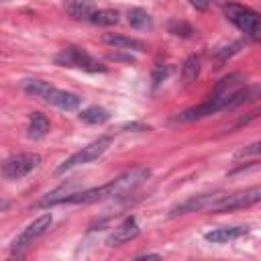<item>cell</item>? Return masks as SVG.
Segmentation results:
<instances>
[{
	"mask_svg": "<svg viewBox=\"0 0 261 261\" xmlns=\"http://www.w3.org/2000/svg\"><path fill=\"white\" fill-rule=\"evenodd\" d=\"M149 177H151V169L147 165H135V167L122 171L120 175H116L112 181H108L104 186L88 188V190L69 194L67 200H65V204H92V202L106 200V198L126 196L130 192H135L139 186H143Z\"/></svg>",
	"mask_w": 261,
	"mask_h": 261,
	"instance_id": "6da1fadb",
	"label": "cell"
},
{
	"mask_svg": "<svg viewBox=\"0 0 261 261\" xmlns=\"http://www.w3.org/2000/svg\"><path fill=\"white\" fill-rule=\"evenodd\" d=\"M20 88L29 96L39 98L45 104H51V106H55L59 110H75L82 104V96H77L73 92H67V90H61V88H55L53 84H49L45 80L27 77V80L20 82Z\"/></svg>",
	"mask_w": 261,
	"mask_h": 261,
	"instance_id": "7a4b0ae2",
	"label": "cell"
},
{
	"mask_svg": "<svg viewBox=\"0 0 261 261\" xmlns=\"http://www.w3.org/2000/svg\"><path fill=\"white\" fill-rule=\"evenodd\" d=\"M53 61L61 67H75L82 71H90V73H98V71H106V65H102L98 59H94L84 47L77 45H69L65 49H61Z\"/></svg>",
	"mask_w": 261,
	"mask_h": 261,
	"instance_id": "3957f363",
	"label": "cell"
},
{
	"mask_svg": "<svg viewBox=\"0 0 261 261\" xmlns=\"http://www.w3.org/2000/svg\"><path fill=\"white\" fill-rule=\"evenodd\" d=\"M261 198V188L259 186H253L249 190H243V192H234V194H226V196H218L208 204V212H214V214H220V212H232V210H239V208H249L253 204H257Z\"/></svg>",
	"mask_w": 261,
	"mask_h": 261,
	"instance_id": "277c9868",
	"label": "cell"
},
{
	"mask_svg": "<svg viewBox=\"0 0 261 261\" xmlns=\"http://www.w3.org/2000/svg\"><path fill=\"white\" fill-rule=\"evenodd\" d=\"M224 14L245 35H249L251 39H259V35H261V18L253 8L237 4V2H228L224 6Z\"/></svg>",
	"mask_w": 261,
	"mask_h": 261,
	"instance_id": "5b68a950",
	"label": "cell"
},
{
	"mask_svg": "<svg viewBox=\"0 0 261 261\" xmlns=\"http://www.w3.org/2000/svg\"><path fill=\"white\" fill-rule=\"evenodd\" d=\"M110 143H112L110 137H100V139L92 141L90 145H86V147H82L80 151H75L73 155H69L61 165H57L55 175H61V173H65V171H71V169H75V167H80V165H86V163L98 159V157L110 147Z\"/></svg>",
	"mask_w": 261,
	"mask_h": 261,
	"instance_id": "8992f818",
	"label": "cell"
},
{
	"mask_svg": "<svg viewBox=\"0 0 261 261\" xmlns=\"http://www.w3.org/2000/svg\"><path fill=\"white\" fill-rule=\"evenodd\" d=\"M41 163V155L39 153H16L6 157L0 163V173L4 179H22L24 175H29L33 169H37V165Z\"/></svg>",
	"mask_w": 261,
	"mask_h": 261,
	"instance_id": "52a82bcc",
	"label": "cell"
},
{
	"mask_svg": "<svg viewBox=\"0 0 261 261\" xmlns=\"http://www.w3.org/2000/svg\"><path fill=\"white\" fill-rule=\"evenodd\" d=\"M51 222H53V216L49 212H45V214L37 216L31 224H27V228H22V232L12 241V255H20L29 245H33V241L43 237L49 230Z\"/></svg>",
	"mask_w": 261,
	"mask_h": 261,
	"instance_id": "ba28073f",
	"label": "cell"
},
{
	"mask_svg": "<svg viewBox=\"0 0 261 261\" xmlns=\"http://www.w3.org/2000/svg\"><path fill=\"white\" fill-rule=\"evenodd\" d=\"M139 234V224H137V218L135 216H126L106 239V245L108 247H118L122 243H128L133 241L135 237Z\"/></svg>",
	"mask_w": 261,
	"mask_h": 261,
	"instance_id": "9c48e42d",
	"label": "cell"
},
{
	"mask_svg": "<svg viewBox=\"0 0 261 261\" xmlns=\"http://www.w3.org/2000/svg\"><path fill=\"white\" fill-rule=\"evenodd\" d=\"M216 198V194H198V196H190L188 200L175 204L169 210V216H177V214H188V212H198V210H206L208 204Z\"/></svg>",
	"mask_w": 261,
	"mask_h": 261,
	"instance_id": "30bf717a",
	"label": "cell"
},
{
	"mask_svg": "<svg viewBox=\"0 0 261 261\" xmlns=\"http://www.w3.org/2000/svg\"><path fill=\"white\" fill-rule=\"evenodd\" d=\"M100 41L110 45V47H114V49H122V51H145V43L141 39L118 35V33H104L100 37Z\"/></svg>",
	"mask_w": 261,
	"mask_h": 261,
	"instance_id": "8fae6325",
	"label": "cell"
},
{
	"mask_svg": "<svg viewBox=\"0 0 261 261\" xmlns=\"http://www.w3.org/2000/svg\"><path fill=\"white\" fill-rule=\"evenodd\" d=\"M249 232L247 226H224V228H214V230H208L204 234V239L208 243H214V245H222V243H228V241H234V239H241Z\"/></svg>",
	"mask_w": 261,
	"mask_h": 261,
	"instance_id": "7c38bea8",
	"label": "cell"
},
{
	"mask_svg": "<svg viewBox=\"0 0 261 261\" xmlns=\"http://www.w3.org/2000/svg\"><path fill=\"white\" fill-rule=\"evenodd\" d=\"M243 84H245V80H243L241 73H228V75H224V77L214 86V90L210 92L208 98H224V96L232 94L234 90H239Z\"/></svg>",
	"mask_w": 261,
	"mask_h": 261,
	"instance_id": "4fadbf2b",
	"label": "cell"
},
{
	"mask_svg": "<svg viewBox=\"0 0 261 261\" xmlns=\"http://www.w3.org/2000/svg\"><path fill=\"white\" fill-rule=\"evenodd\" d=\"M63 8H65V12L71 18L86 20V22H88L90 14L96 10V6H94L92 0H63Z\"/></svg>",
	"mask_w": 261,
	"mask_h": 261,
	"instance_id": "5bb4252c",
	"label": "cell"
},
{
	"mask_svg": "<svg viewBox=\"0 0 261 261\" xmlns=\"http://www.w3.org/2000/svg\"><path fill=\"white\" fill-rule=\"evenodd\" d=\"M51 130V122L43 112H33L29 116V128H27V137L29 139H43L47 133Z\"/></svg>",
	"mask_w": 261,
	"mask_h": 261,
	"instance_id": "9a60e30c",
	"label": "cell"
},
{
	"mask_svg": "<svg viewBox=\"0 0 261 261\" xmlns=\"http://www.w3.org/2000/svg\"><path fill=\"white\" fill-rule=\"evenodd\" d=\"M126 20H128V24H130L133 29H139V31H151V29H153V18H151V14H149L145 8H139V6H135V8H130V10L126 12Z\"/></svg>",
	"mask_w": 261,
	"mask_h": 261,
	"instance_id": "2e32d148",
	"label": "cell"
},
{
	"mask_svg": "<svg viewBox=\"0 0 261 261\" xmlns=\"http://www.w3.org/2000/svg\"><path fill=\"white\" fill-rule=\"evenodd\" d=\"M77 118L86 124H104V122L110 120V112L102 106H88V108L80 110Z\"/></svg>",
	"mask_w": 261,
	"mask_h": 261,
	"instance_id": "e0dca14e",
	"label": "cell"
},
{
	"mask_svg": "<svg viewBox=\"0 0 261 261\" xmlns=\"http://www.w3.org/2000/svg\"><path fill=\"white\" fill-rule=\"evenodd\" d=\"M118 10H114V8H96L92 14H90V18H88V22L90 24H96V27H112V24H116L118 22Z\"/></svg>",
	"mask_w": 261,
	"mask_h": 261,
	"instance_id": "ac0fdd59",
	"label": "cell"
},
{
	"mask_svg": "<svg viewBox=\"0 0 261 261\" xmlns=\"http://www.w3.org/2000/svg\"><path fill=\"white\" fill-rule=\"evenodd\" d=\"M167 31L173 35V37H179V39H192L196 35L194 27L186 20H169L167 22Z\"/></svg>",
	"mask_w": 261,
	"mask_h": 261,
	"instance_id": "d6986e66",
	"label": "cell"
},
{
	"mask_svg": "<svg viewBox=\"0 0 261 261\" xmlns=\"http://www.w3.org/2000/svg\"><path fill=\"white\" fill-rule=\"evenodd\" d=\"M198 73H200V59L196 55H190L181 65V77L186 84H192V82H196Z\"/></svg>",
	"mask_w": 261,
	"mask_h": 261,
	"instance_id": "ffe728a7",
	"label": "cell"
},
{
	"mask_svg": "<svg viewBox=\"0 0 261 261\" xmlns=\"http://www.w3.org/2000/svg\"><path fill=\"white\" fill-rule=\"evenodd\" d=\"M167 73H169V67L163 65V63H157V65L153 67V75H151V80H153V88H157V86L167 77Z\"/></svg>",
	"mask_w": 261,
	"mask_h": 261,
	"instance_id": "44dd1931",
	"label": "cell"
},
{
	"mask_svg": "<svg viewBox=\"0 0 261 261\" xmlns=\"http://www.w3.org/2000/svg\"><path fill=\"white\" fill-rule=\"evenodd\" d=\"M106 59H110V61H126V63H137V59H135L130 53H122V49H118V51H114V53H108V55H106Z\"/></svg>",
	"mask_w": 261,
	"mask_h": 261,
	"instance_id": "7402d4cb",
	"label": "cell"
},
{
	"mask_svg": "<svg viewBox=\"0 0 261 261\" xmlns=\"http://www.w3.org/2000/svg\"><path fill=\"white\" fill-rule=\"evenodd\" d=\"M257 153H259V143H253V145H249L247 149H241V151H237V155H234V159H243V157H257Z\"/></svg>",
	"mask_w": 261,
	"mask_h": 261,
	"instance_id": "603a6c76",
	"label": "cell"
},
{
	"mask_svg": "<svg viewBox=\"0 0 261 261\" xmlns=\"http://www.w3.org/2000/svg\"><path fill=\"white\" fill-rule=\"evenodd\" d=\"M122 130H149V126H145L141 122H126V124H122Z\"/></svg>",
	"mask_w": 261,
	"mask_h": 261,
	"instance_id": "cb8c5ba5",
	"label": "cell"
},
{
	"mask_svg": "<svg viewBox=\"0 0 261 261\" xmlns=\"http://www.w3.org/2000/svg\"><path fill=\"white\" fill-rule=\"evenodd\" d=\"M190 4L196 8V10H206L210 6V0H190Z\"/></svg>",
	"mask_w": 261,
	"mask_h": 261,
	"instance_id": "d4e9b609",
	"label": "cell"
},
{
	"mask_svg": "<svg viewBox=\"0 0 261 261\" xmlns=\"http://www.w3.org/2000/svg\"><path fill=\"white\" fill-rule=\"evenodd\" d=\"M137 259H161V255L159 253H141V255H137Z\"/></svg>",
	"mask_w": 261,
	"mask_h": 261,
	"instance_id": "484cf974",
	"label": "cell"
}]
</instances>
